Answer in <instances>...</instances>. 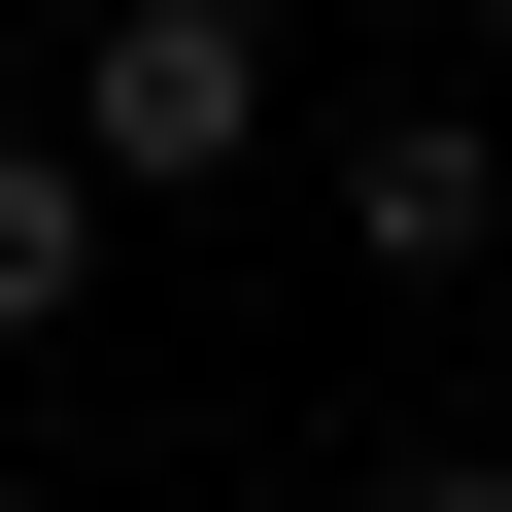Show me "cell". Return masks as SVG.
Segmentation results:
<instances>
[{
	"label": "cell",
	"instance_id": "obj_1",
	"mask_svg": "<svg viewBox=\"0 0 512 512\" xmlns=\"http://www.w3.org/2000/svg\"><path fill=\"white\" fill-rule=\"evenodd\" d=\"M239 137H274V0H103L69 35V171L103 205H205Z\"/></svg>",
	"mask_w": 512,
	"mask_h": 512
},
{
	"label": "cell",
	"instance_id": "obj_2",
	"mask_svg": "<svg viewBox=\"0 0 512 512\" xmlns=\"http://www.w3.org/2000/svg\"><path fill=\"white\" fill-rule=\"evenodd\" d=\"M342 274H376V308H478V274H512V103H376V137H342Z\"/></svg>",
	"mask_w": 512,
	"mask_h": 512
},
{
	"label": "cell",
	"instance_id": "obj_5",
	"mask_svg": "<svg viewBox=\"0 0 512 512\" xmlns=\"http://www.w3.org/2000/svg\"><path fill=\"white\" fill-rule=\"evenodd\" d=\"M444 35H478V69H512V0H444Z\"/></svg>",
	"mask_w": 512,
	"mask_h": 512
},
{
	"label": "cell",
	"instance_id": "obj_4",
	"mask_svg": "<svg viewBox=\"0 0 512 512\" xmlns=\"http://www.w3.org/2000/svg\"><path fill=\"white\" fill-rule=\"evenodd\" d=\"M342 512H512V444H478V410H444V444H376V478H342Z\"/></svg>",
	"mask_w": 512,
	"mask_h": 512
},
{
	"label": "cell",
	"instance_id": "obj_6",
	"mask_svg": "<svg viewBox=\"0 0 512 512\" xmlns=\"http://www.w3.org/2000/svg\"><path fill=\"white\" fill-rule=\"evenodd\" d=\"M0 512H35V478H0Z\"/></svg>",
	"mask_w": 512,
	"mask_h": 512
},
{
	"label": "cell",
	"instance_id": "obj_3",
	"mask_svg": "<svg viewBox=\"0 0 512 512\" xmlns=\"http://www.w3.org/2000/svg\"><path fill=\"white\" fill-rule=\"evenodd\" d=\"M69 308H103V171H69V137H0V342H69Z\"/></svg>",
	"mask_w": 512,
	"mask_h": 512
}]
</instances>
